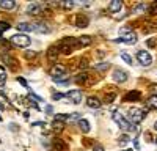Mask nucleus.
<instances>
[{
  "mask_svg": "<svg viewBox=\"0 0 157 151\" xmlns=\"http://www.w3.org/2000/svg\"><path fill=\"white\" fill-rule=\"evenodd\" d=\"M11 29V24H8V22H0V33L2 32H6V30H10Z\"/></svg>",
  "mask_w": 157,
  "mask_h": 151,
  "instance_id": "nucleus-25",
  "label": "nucleus"
},
{
  "mask_svg": "<svg viewBox=\"0 0 157 151\" xmlns=\"http://www.w3.org/2000/svg\"><path fill=\"white\" fill-rule=\"evenodd\" d=\"M77 124H78V128H80L82 132H85V134L90 132V123H88V120H78Z\"/></svg>",
  "mask_w": 157,
  "mask_h": 151,
  "instance_id": "nucleus-18",
  "label": "nucleus"
},
{
  "mask_svg": "<svg viewBox=\"0 0 157 151\" xmlns=\"http://www.w3.org/2000/svg\"><path fill=\"white\" fill-rule=\"evenodd\" d=\"M137 60L141 66H149L151 63H152V57L151 54H148L146 50H138L137 52Z\"/></svg>",
  "mask_w": 157,
  "mask_h": 151,
  "instance_id": "nucleus-7",
  "label": "nucleus"
},
{
  "mask_svg": "<svg viewBox=\"0 0 157 151\" xmlns=\"http://www.w3.org/2000/svg\"><path fill=\"white\" fill-rule=\"evenodd\" d=\"M140 91H135V90H132V91H129V93H126L124 95V101L126 103H134V101H140Z\"/></svg>",
  "mask_w": 157,
  "mask_h": 151,
  "instance_id": "nucleus-12",
  "label": "nucleus"
},
{
  "mask_svg": "<svg viewBox=\"0 0 157 151\" xmlns=\"http://www.w3.org/2000/svg\"><path fill=\"white\" fill-rule=\"evenodd\" d=\"M112 77H113V80H115V82L123 83V82H126V80H127L129 76H127V72H126V71H123V69H115Z\"/></svg>",
  "mask_w": 157,
  "mask_h": 151,
  "instance_id": "nucleus-10",
  "label": "nucleus"
},
{
  "mask_svg": "<svg viewBox=\"0 0 157 151\" xmlns=\"http://www.w3.org/2000/svg\"><path fill=\"white\" fill-rule=\"evenodd\" d=\"M154 128H155V129H157V121H155V124H154Z\"/></svg>",
  "mask_w": 157,
  "mask_h": 151,
  "instance_id": "nucleus-44",
  "label": "nucleus"
},
{
  "mask_svg": "<svg viewBox=\"0 0 157 151\" xmlns=\"http://www.w3.org/2000/svg\"><path fill=\"white\" fill-rule=\"evenodd\" d=\"M0 121H2V115H0Z\"/></svg>",
  "mask_w": 157,
  "mask_h": 151,
  "instance_id": "nucleus-46",
  "label": "nucleus"
},
{
  "mask_svg": "<svg viewBox=\"0 0 157 151\" xmlns=\"http://www.w3.org/2000/svg\"><path fill=\"white\" fill-rule=\"evenodd\" d=\"M137 35L134 33V32H129V33H124V35H121V38H118L116 40V43H126V44H135L137 43Z\"/></svg>",
  "mask_w": 157,
  "mask_h": 151,
  "instance_id": "nucleus-8",
  "label": "nucleus"
},
{
  "mask_svg": "<svg viewBox=\"0 0 157 151\" xmlns=\"http://www.w3.org/2000/svg\"><path fill=\"white\" fill-rule=\"evenodd\" d=\"M17 82L22 85V87H25V88H29V83H27V80H25L24 77H17Z\"/></svg>",
  "mask_w": 157,
  "mask_h": 151,
  "instance_id": "nucleus-33",
  "label": "nucleus"
},
{
  "mask_svg": "<svg viewBox=\"0 0 157 151\" xmlns=\"http://www.w3.org/2000/svg\"><path fill=\"white\" fill-rule=\"evenodd\" d=\"M86 106L91 109H99L101 107V99H98L96 96H91L86 99Z\"/></svg>",
  "mask_w": 157,
  "mask_h": 151,
  "instance_id": "nucleus-14",
  "label": "nucleus"
},
{
  "mask_svg": "<svg viewBox=\"0 0 157 151\" xmlns=\"http://www.w3.org/2000/svg\"><path fill=\"white\" fill-rule=\"evenodd\" d=\"M77 44V41L74 40V38H63V40L60 41V47H61V52L64 54V55H69L71 52H72V47Z\"/></svg>",
  "mask_w": 157,
  "mask_h": 151,
  "instance_id": "nucleus-5",
  "label": "nucleus"
},
{
  "mask_svg": "<svg viewBox=\"0 0 157 151\" xmlns=\"http://www.w3.org/2000/svg\"><path fill=\"white\" fill-rule=\"evenodd\" d=\"M60 5H61L64 10H66V11H68V10H71V8L74 6V2H61Z\"/></svg>",
  "mask_w": 157,
  "mask_h": 151,
  "instance_id": "nucleus-30",
  "label": "nucleus"
},
{
  "mask_svg": "<svg viewBox=\"0 0 157 151\" xmlns=\"http://www.w3.org/2000/svg\"><path fill=\"white\" fill-rule=\"evenodd\" d=\"M64 96H66V95H63V93H54V99H61Z\"/></svg>",
  "mask_w": 157,
  "mask_h": 151,
  "instance_id": "nucleus-35",
  "label": "nucleus"
},
{
  "mask_svg": "<svg viewBox=\"0 0 157 151\" xmlns=\"http://www.w3.org/2000/svg\"><path fill=\"white\" fill-rule=\"evenodd\" d=\"M109 68H110V63H101V65H96V69H99V71H105Z\"/></svg>",
  "mask_w": 157,
  "mask_h": 151,
  "instance_id": "nucleus-27",
  "label": "nucleus"
},
{
  "mask_svg": "<svg viewBox=\"0 0 157 151\" xmlns=\"http://www.w3.org/2000/svg\"><path fill=\"white\" fill-rule=\"evenodd\" d=\"M29 99H32L33 103H43V98L41 96H38V95H35V93H30V96H29Z\"/></svg>",
  "mask_w": 157,
  "mask_h": 151,
  "instance_id": "nucleus-24",
  "label": "nucleus"
},
{
  "mask_svg": "<svg viewBox=\"0 0 157 151\" xmlns=\"http://www.w3.org/2000/svg\"><path fill=\"white\" fill-rule=\"evenodd\" d=\"M155 145H157V137H155Z\"/></svg>",
  "mask_w": 157,
  "mask_h": 151,
  "instance_id": "nucleus-45",
  "label": "nucleus"
},
{
  "mask_svg": "<svg viewBox=\"0 0 157 151\" xmlns=\"http://www.w3.org/2000/svg\"><path fill=\"white\" fill-rule=\"evenodd\" d=\"M148 46H149V47H154V46H155V41H154V40H149V41H148Z\"/></svg>",
  "mask_w": 157,
  "mask_h": 151,
  "instance_id": "nucleus-38",
  "label": "nucleus"
},
{
  "mask_svg": "<svg viewBox=\"0 0 157 151\" xmlns=\"http://www.w3.org/2000/svg\"><path fill=\"white\" fill-rule=\"evenodd\" d=\"M3 109H5V106H3L2 103H0V110H3Z\"/></svg>",
  "mask_w": 157,
  "mask_h": 151,
  "instance_id": "nucleus-43",
  "label": "nucleus"
},
{
  "mask_svg": "<svg viewBox=\"0 0 157 151\" xmlns=\"http://www.w3.org/2000/svg\"><path fill=\"white\" fill-rule=\"evenodd\" d=\"M145 115H146V113L143 112L141 109H130L129 110V120L132 121L134 124L141 123L143 120H145Z\"/></svg>",
  "mask_w": 157,
  "mask_h": 151,
  "instance_id": "nucleus-6",
  "label": "nucleus"
},
{
  "mask_svg": "<svg viewBox=\"0 0 157 151\" xmlns=\"http://www.w3.org/2000/svg\"><path fill=\"white\" fill-rule=\"evenodd\" d=\"M0 6L3 10H13L16 6V2H13V0H0Z\"/></svg>",
  "mask_w": 157,
  "mask_h": 151,
  "instance_id": "nucleus-19",
  "label": "nucleus"
},
{
  "mask_svg": "<svg viewBox=\"0 0 157 151\" xmlns=\"http://www.w3.org/2000/svg\"><path fill=\"white\" fill-rule=\"evenodd\" d=\"M134 145H135V148H138V146H140V143H138V140H137V138L134 140Z\"/></svg>",
  "mask_w": 157,
  "mask_h": 151,
  "instance_id": "nucleus-41",
  "label": "nucleus"
},
{
  "mask_svg": "<svg viewBox=\"0 0 157 151\" xmlns=\"http://www.w3.org/2000/svg\"><path fill=\"white\" fill-rule=\"evenodd\" d=\"M52 128H54V131H55V132H61V131H63V123L54 121V123H52Z\"/></svg>",
  "mask_w": 157,
  "mask_h": 151,
  "instance_id": "nucleus-23",
  "label": "nucleus"
},
{
  "mask_svg": "<svg viewBox=\"0 0 157 151\" xmlns=\"http://www.w3.org/2000/svg\"><path fill=\"white\" fill-rule=\"evenodd\" d=\"M32 124H33V126H46L47 123H44V121H33Z\"/></svg>",
  "mask_w": 157,
  "mask_h": 151,
  "instance_id": "nucleus-36",
  "label": "nucleus"
},
{
  "mask_svg": "<svg viewBox=\"0 0 157 151\" xmlns=\"http://www.w3.org/2000/svg\"><path fill=\"white\" fill-rule=\"evenodd\" d=\"M113 99H115V93H112V95H107V96H105V103H112Z\"/></svg>",
  "mask_w": 157,
  "mask_h": 151,
  "instance_id": "nucleus-34",
  "label": "nucleus"
},
{
  "mask_svg": "<svg viewBox=\"0 0 157 151\" xmlns=\"http://www.w3.org/2000/svg\"><path fill=\"white\" fill-rule=\"evenodd\" d=\"M121 8H123V2H121V0H113V2H110V11L112 13L121 11Z\"/></svg>",
  "mask_w": 157,
  "mask_h": 151,
  "instance_id": "nucleus-17",
  "label": "nucleus"
},
{
  "mask_svg": "<svg viewBox=\"0 0 157 151\" xmlns=\"http://www.w3.org/2000/svg\"><path fill=\"white\" fill-rule=\"evenodd\" d=\"M49 74H50V77L54 79L55 82H61L64 77L68 76V72H66V68H64L63 65H54L50 69H49Z\"/></svg>",
  "mask_w": 157,
  "mask_h": 151,
  "instance_id": "nucleus-2",
  "label": "nucleus"
},
{
  "mask_svg": "<svg viewBox=\"0 0 157 151\" xmlns=\"http://www.w3.org/2000/svg\"><path fill=\"white\" fill-rule=\"evenodd\" d=\"M120 142H121V143H126V142H129V137H127V135H123V138H121Z\"/></svg>",
  "mask_w": 157,
  "mask_h": 151,
  "instance_id": "nucleus-37",
  "label": "nucleus"
},
{
  "mask_svg": "<svg viewBox=\"0 0 157 151\" xmlns=\"http://www.w3.org/2000/svg\"><path fill=\"white\" fill-rule=\"evenodd\" d=\"M152 91L157 95V85H152Z\"/></svg>",
  "mask_w": 157,
  "mask_h": 151,
  "instance_id": "nucleus-42",
  "label": "nucleus"
},
{
  "mask_svg": "<svg viewBox=\"0 0 157 151\" xmlns=\"http://www.w3.org/2000/svg\"><path fill=\"white\" fill-rule=\"evenodd\" d=\"M0 38H2V33H0Z\"/></svg>",
  "mask_w": 157,
  "mask_h": 151,
  "instance_id": "nucleus-47",
  "label": "nucleus"
},
{
  "mask_svg": "<svg viewBox=\"0 0 157 151\" xmlns=\"http://www.w3.org/2000/svg\"><path fill=\"white\" fill-rule=\"evenodd\" d=\"M17 29L22 32V33H25V32H35V33H41V35H44V33H49L50 32V29L47 27V24H44V22H33V24H19L17 25Z\"/></svg>",
  "mask_w": 157,
  "mask_h": 151,
  "instance_id": "nucleus-1",
  "label": "nucleus"
},
{
  "mask_svg": "<svg viewBox=\"0 0 157 151\" xmlns=\"http://www.w3.org/2000/svg\"><path fill=\"white\" fill-rule=\"evenodd\" d=\"M36 55H38V52H32V50H27V52H25V58H27V60L36 58Z\"/></svg>",
  "mask_w": 157,
  "mask_h": 151,
  "instance_id": "nucleus-29",
  "label": "nucleus"
},
{
  "mask_svg": "<svg viewBox=\"0 0 157 151\" xmlns=\"http://www.w3.org/2000/svg\"><path fill=\"white\" fill-rule=\"evenodd\" d=\"M41 11H43V5L39 3V2H32V3H29V6H27V13H29V14H32V16L39 14Z\"/></svg>",
  "mask_w": 157,
  "mask_h": 151,
  "instance_id": "nucleus-11",
  "label": "nucleus"
},
{
  "mask_svg": "<svg viewBox=\"0 0 157 151\" xmlns=\"http://www.w3.org/2000/svg\"><path fill=\"white\" fill-rule=\"evenodd\" d=\"M46 113H52V107H50V106L46 107Z\"/></svg>",
  "mask_w": 157,
  "mask_h": 151,
  "instance_id": "nucleus-40",
  "label": "nucleus"
},
{
  "mask_svg": "<svg viewBox=\"0 0 157 151\" xmlns=\"http://www.w3.org/2000/svg\"><path fill=\"white\" fill-rule=\"evenodd\" d=\"M86 79H88V74L83 72V74H80V76H77V77H75V82H77V83H85Z\"/></svg>",
  "mask_w": 157,
  "mask_h": 151,
  "instance_id": "nucleus-22",
  "label": "nucleus"
},
{
  "mask_svg": "<svg viewBox=\"0 0 157 151\" xmlns=\"http://www.w3.org/2000/svg\"><path fill=\"white\" fill-rule=\"evenodd\" d=\"M6 79H8V76H6L5 72H2V74H0V87H5V83H6Z\"/></svg>",
  "mask_w": 157,
  "mask_h": 151,
  "instance_id": "nucleus-31",
  "label": "nucleus"
},
{
  "mask_svg": "<svg viewBox=\"0 0 157 151\" xmlns=\"http://www.w3.org/2000/svg\"><path fill=\"white\" fill-rule=\"evenodd\" d=\"M77 120H78V115H77V113H71V115H68V118H66L68 123H71V121H77Z\"/></svg>",
  "mask_w": 157,
  "mask_h": 151,
  "instance_id": "nucleus-32",
  "label": "nucleus"
},
{
  "mask_svg": "<svg viewBox=\"0 0 157 151\" xmlns=\"http://www.w3.org/2000/svg\"><path fill=\"white\" fill-rule=\"evenodd\" d=\"M77 44H78V46H82V47L90 46V44H91V38H90V36H80V38L77 40Z\"/></svg>",
  "mask_w": 157,
  "mask_h": 151,
  "instance_id": "nucleus-20",
  "label": "nucleus"
},
{
  "mask_svg": "<svg viewBox=\"0 0 157 151\" xmlns=\"http://www.w3.org/2000/svg\"><path fill=\"white\" fill-rule=\"evenodd\" d=\"M148 107L157 110V95H152V96L148 99Z\"/></svg>",
  "mask_w": 157,
  "mask_h": 151,
  "instance_id": "nucleus-21",
  "label": "nucleus"
},
{
  "mask_svg": "<svg viewBox=\"0 0 157 151\" xmlns=\"http://www.w3.org/2000/svg\"><path fill=\"white\" fill-rule=\"evenodd\" d=\"M10 41L14 46H17V47H29L30 43H32L30 36H27V33H16V35H13Z\"/></svg>",
  "mask_w": 157,
  "mask_h": 151,
  "instance_id": "nucleus-3",
  "label": "nucleus"
},
{
  "mask_svg": "<svg viewBox=\"0 0 157 151\" xmlns=\"http://www.w3.org/2000/svg\"><path fill=\"white\" fill-rule=\"evenodd\" d=\"M75 25L77 27H86L88 25V17H85L83 14H77L75 16Z\"/></svg>",
  "mask_w": 157,
  "mask_h": 151,
  "instance_id": "nucleus-16",
  "label": "nucleus"
},
{
  "mask_svg": "<svg viewBox=\"0 0 157 151\" xmlns=\"http://www.w3.org/2000/svg\"><path fill=\"white\" fill-rule=\"evenodd\" d=\"M58 54H60V49H57L55 46H50V47L47 49V58H49L50 61H57Z\"/></svg>",
  "mask_w": 157,
  "mask_h": 151,
  "instance_id": "nucleus-13",
  "label": "nucleus"
},
{
  "mask_svg": "<svg viewBox=\"0 0 157 151\" xmlns=\"http://www.w3.org/2000/svg\"><path fill=\"white\" fill-rule=\"evenodd\" d=\"M126 151H130V149H126Z\"/></svg>",
  "mask_w": 157,
  "mask_h": 151,
  "instance_id": "nucleus-48",
  "label": "nucleus"
},
{
  "mask_svg": "<svg viewBox=\"0 0 157 151\" xmlns=\"http://www.w3.org/2000/svg\"><path fill=\"white\" fill-rule=\"evenodd\" d=\"M66 98H69L74 104H80L82 99H83V93L80 90H71L66 93Z\"/></svg>",
  "mask_w": 157,
  "mask_h": 151,
  "instance_id": "nucleus-9",
  "label": "nucleus"
},
{
  "mask_svg": "<svg viewBox=\"0 0 157 151\" xmlns=\"http://www.w3.org/2000/svg\"><path fill=\"white\" fill-rule=\"evenodd\" d=\"M54 149H55V151H68L69 148H68L66 143L61 140V138H57V140L54 142Z\"/></svg>",
  "mask_w": 157,
  "mask_h": 151,
  "instance_id": "nucleus-15",
  "label": "nucleus"
},
{
  "mask_svg": "<svg viewBox=\"0 0 157 151\" xmlns=\"http://www.w3.org/2000/svg\"><path fill=\"white\" fill-rule=\"evenodd\" d=\"M66 118H68V115H64V113H58V115H55V118H54V120L61 123V121H66Z\"/></svg>",
  "mask_w": 157,
  "mask_h": 151,
  "instance_id": "nucleus-28",
  "label": "nucleus"
},
{
  "mask_svg": "<svg viewBox=\"0 0 157 151\" xmlns=\"http://www.w3.org/2000/svg\"><path fill=\"white\" fill-rule=\"evenodd\" d=\"M113 121L120 126L121 129H124V131H134V129H135L134 126L130 124V121H129L127 118H124L120 112H113Z\"/></svg>",
  "mask_w": 157,
  "mask_h": 151,
  "instance_id": "nucleus-4",
  "label": "nucleus"
},
{
  "mask_svg": "<svg viewBox=\"0 0 157 151\" xmlns=\"http://www.w3.org/2000/svg\"><path fill=\"white\" fill-rule=\"evenodd\" d=\"M121 58L127 63V65H132V63H134V61H132V58H130V55H129V54H126V52H123V54H121Z\"/></svg>",
  "mask_w": 157,
  "mask_h": 151,
  "instance_id": "nucleus-26",
  "label": "nucleus"
},
{
  "mask_svg": "<svg viewBox=\"0 0 157 151\" xmlns=\"http://www.w3.org/2000/svg\"><path fill=\"white\" fill-rule=\"evenodd\" d=\"M93 151H105V149H104L102 146H94V149Z\"/></svg>",
  "mask_w": 157,
  "mask_h": 151,
  "instance_id": "nucleus-39",
  "label": "nucleus"
}]
</instances>
